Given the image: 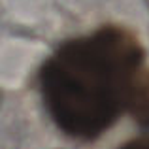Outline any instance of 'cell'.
Masks as SVG:
<instances>
[{
  "instance_id": "obj_1",
  "label": "cell",
  "mask_w": 149,
  "mask_h": 149,
  "mask_svg": "<svg viewBox=\"0 0 149 149\" xmlns=\"http://www.w3.org/2000/svg\"><path fill=\"white\" fill-rule=\"evenodd\" d=\"M142 64V45L121 26H102L66 42L40 72L51 119L72 138H98L130 109L147 76Z\"/></svg>"
},
{
  "instance_id": "obj_2",
  "label": "cell",
  "mask_w": 149,
  "mask_h": 149,
  "mask_svg": "<svg viewBox=\"0 0 149 149\" xmlns=\"http://www.w3.org/2000/svg\"><path fill=\"white\" fill-rule=\"evenodd\" d=\"M121 149H149V138H140V140H134V142H128Z\"/></svg>"
}]
</instances>
